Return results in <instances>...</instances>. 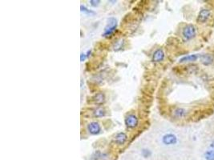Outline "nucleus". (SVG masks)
Returning <instances> with one entry per match:
<instances>
[{
    "instance_id": "nucleus-11",
    "label": "nucleus",
    "mask_w": 214,
    "mask_h": 160,
    "mask_svg": "<svg viewBox=\"0 0 214 160\" xmlns=\"http://www.w3.org/2000/svg\"><path fill=\"white\" fill-rule=\"evenodd\" d=\"M198 55H187V56H184L183 58L180 59V63H188V62H194L197 59H198Z\"/></svg>"
},
{
    "instance_id": "nucleus-14",
    "label": "nucleus",
    "mask_w": 214,
    "mask_h": 160,
    "mask_svg": "<svg viewBox=\"0 0 214 160\" xmlns=\"http://www.w3.org/2000/svg\"><path fill=\"white\" fill-rule=\"evenodd\" d=\"M205 157L206 160H214V151H209L205 154Z\"/></svg>"
},
{
    "instance_id": "nucleus-12",
    "label": "nucleus",
    "mask_w": 214,
    "mask_h": 160,
    "mask_svg": "<svg viewBox=\"0 0 214 160\" xmlns=\"http://www.w3.org/2000/svg\"><path fill=\"white\" fill-rule=\"evenodd\" d=\"M93 116L96 118H101L104 117L106 115V110L102 107H97L96 109H95L93 110Z\"/></svg>"
},
{
    "instance_id": "nucleus-15",
    "label": "nucleus",
    "mask_w": 214,
    "mask_h": 160,
    "mask_svg": "<svg viewBox=\"0 0 214 160\" xmlns=\"http://www.w3.org/2000/svg\"><path fill=\"white\" fill-rule=\"evenodd\" d=\"M80 11H81V12L84 13V14H87V15H95V12L91 11L89 9H87L86 7L83 6V5L80 6Z\"/></svg>"
},
{
    "instance_id": "nucleus-5",
    "label": "nucleus",
    "mask_w": 214,
    "mask_h": 160,
    "mask_svg": "<svg viewBox=\"0 0 214 160\" xmlns=\"http://www.w3.org/2000/svg\"><path fill=\"white\" fill-rule=\"evenodd\" d=\"M162 143L164 145H175L177 143V137L173 134H166L162 137Z\"/></svg>"
},
{
    "instance_id": "nucleus-7",
    "label": "nucleus",
    "mask_w": 214,
    "mask_h": 160,
    "mask_svg": "<svg viewBox=\"0 0 214 160\" xmlns=\"http://www.w3.org/2000/svg\"><path fill=\"white\" fill-rule=\"evenodd\" d=\"M210 11L208 10V9H203L201 10L200 13H199L198 18H197V20L200 23H205L207 20L209 19V16H210Z\"/></svg>"
},
{
    "instance_id": "nucleus-1",
    "label": "nucleus",
    "mask_w": 214,
    "mask_h": 160,
    "mask_svg": "<svg viewBox=\"0 0 214 160\" xmlns=\"http://www.w3.org/2000/svg\"><path fill=\"white\" fill-rule=\"evenodd\" d=\"M117 27V21L115 18H110L108 19V23L104 28V31L103 34V36L104 37H109L112 35L116 30Z\"/></svg>"
},
{
    "instance_id": "nucleus-4",
    "label": "nucleus",
    "mask_w": 214,
    "mask_h": 160,
    "mask_svg": "<svg viewBox=\"0 0 214 160\" xmlns=\"http://www.w3.org/2000/svg\"><path fill=\"white\" fill-rule=\"evenodd\" d=\"M87 131L92 135H97L101 132V127L97 122H91L87 126Z\"/></svg>"
},
{
    "instance_id": "nucleus-2",
    "label": "nucleus",
    "mask_w": 214,
    "mask_h": 160,
    "mask_svg": "<svg viewBox=\"0 0 214 160\" xmlns=\"http://www.w3.org/2000/svg\"><path fill=\"white\" fill-rule=\"evenodd\" d=\"M182 35L184 39L186 40H190L193 39L196 35V27L192 24H188L187 26H185L183 29Z\"/></svg>"
},
{
    "instance_id": "nucleus-19",
    "label": "nucleus",
    "mask_w": 214,
    "mask_h": 160,
    "mask_svg": "<svg viewBox=\"0 0 214 160\" xmlns=\"http://www.w3.org/2000/svg\"><path fill=\"white\" fill-rule=\"evenodd\" d=\"M211 147H212V148H213V150H214V140L213 141V142H212V143H211Z\"/></svg>"
},
{
    "instance_id": "nucleus-17",
    "label": "nucleus",
    "mask_w": 214,
    "mask_h": 160,
    "mask_svg": "<svg viewBox=\"0 0 214 160\" xmlns=\"http://www.w3.org/2000/svg\"><path fill=\"white\" fill-rule=\"evenodd\" d=\"M100 0H91V1H90V3H91L92 6H93V7H96V6H98V5L100 4Z\"/></svg>"
},
{
    "instance_id": "nucleus-3",
    "label": "nucleus",
    "mask_w": 214,
    "mask_h": 160,
    "mask_svg": "<svg viewBox=\"0 0 214 160\" xmlns=\"http://www.w3.org/2000/svg\"><path fill=\"white\" fill-rule=\"evenodd\" d=\"M138 118L136 117V115L133 114H129V115H127V117L125 118V125L127 127L130 129H133L137 127L138 125Z\"/></svg>"
},
{
    "instance_id": "nucleus-16",
    "label": "nucleus",
    "mask_w": 214,
    "mask_h": 160,
    "mask_svg": "<svg viewBox=\"0 0 214 160\" xmlns=\"http://www.w3.org/2000/svg\"><path fill=\"white\" fill-rule=\"evenodd\" d=\"M151 155H152V152L148 149H143L142 150V155L144 158H148V157L151 156Z\"/></svg>"
},
{
    "instance_id": "nucleus-9",
    "label": "nucleus",
    "mask_w": 214,
    "mask_h": 160,
    "mask_svg": "<svg viewBox=\"0 0 214 160\" xmlns=\"http://www.w3.org/2000/svg\"><path fill=\"white\" fill-rule=\"evenodd\" d=\"M105 99V94H104V93H102V92H99L97 94H96L93 96V98H92L93 102L96 104H97V105H101L103 103H104Z\"/></svg>"
},
{
    "instance_id": "nucleus-10",
    "label": "nucleus",
    "mask_w": 214,
    "mask_h": 160,
    "mask_svg": "<svg viewBox=\"0 0 214 160\" xmlns=\"http://www.w3.org/2000/svg\"><path fill=\"white\" fill-rule=\"evenodd\" d=\"M201 61L204 65H210L213 62V57L211 55H203L201 56Z\"/></svg>"
},
{
    "instance_id": "nucleus-18",
    "label": "nucleus",
    "mask_w": 214,
    "mask_h": 160,
    "mask_svg": "<svg viewBox=\"0 0 214 160\" xmlns=\"http://www.w3.org/2000/svg\"><path fill=\"white\" fill-rule=\"evenodd\" d=\"M87 58V55L84 54V53H82L81 55H80V60H81V62H83V61H84Z\"/></svg>"
},
{
    "instance_id": "nucleus-8",
    "label": "nucleus",
    "mask_w": 214,
    "mask_h": 160,
    "mask_svg": "<svg viewBox=\"0 0 214 160\" xmlns=\"http://www.w3.org/2000/svg\"><path fill=\"white\" fill-rule=\"evenodd\" d=\"M127 135L124 132H120L116 135V136L114 138V142L116 143L117 145H124L125 142L127 141Z\"/></svg>"
},
{
    "instance_id": "nucleus-13",
    "label": "nucleus",
    "mask_w": 214,
    "mask_h": 160,
    "mask_svg": "<svg viewBox=\"0 0 214 160\" xmlns=\"http://www.w3.org/2000/svg\"><path fill=\"white\" fill-rule=\"evenodd\" d=\"M186 110L183 108H176L173 110V115L176 118H183L186 114Z\"/></svg>"
},
{
    "instance_id": "nucleus-6",
    "label": "nucleus",
    "mask_w": 214,
    "mask_h": 160,
    "mask_svg": "<svg viewBox=\"0 0 214 160\" xmlns=\"http://www.w3.org/2000/svg\"><path fill=\"white\" fill-rule=\"evenodd\" d=\"M164 59V52L162 49H157L152 55V61L155 63H160Z\"/></svg>"
}]
</instances>
